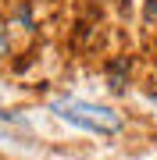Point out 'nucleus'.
Returning <instances> with one entry per match:
<instances>
[{"instance_id":"1","label":"nucleus","mask_w":157,"mask_h":160,"mask_svg":"<svg viewBox=\"0 0 157 160\" xmlns=\"http://www.w3.org/2000/svg\"><path fill=\"white\" fill-rule=\"evenodd\" d=\"M54 114H61L64 121H71V125H82L89 132H111L122 128V118L114 114L111 107H100V103H79V100H57L54 103Z\"/></svg>"}]
</instances>
